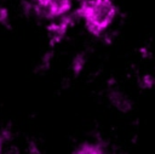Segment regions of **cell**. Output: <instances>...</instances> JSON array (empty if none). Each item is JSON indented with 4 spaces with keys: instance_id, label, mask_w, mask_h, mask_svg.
<instances>
[{
    "instance_id": "obj_7",
    "label": "cell",
    "mask_w": 155,
    "mask_h": 154,
    "mask_svg": "<svg viewBox=\"0 0 155 154\" xmlns=\"http://www.w3.org/2000/svg\"><path fill=\"white\" fill-rule=\"evenodd\" d=\"M0 25L8 28L10 27V11L6 6H0Z\"/></svg>"
},
{
    "instance_id": "obj_3",
    "label": "cell",
    "mask_w": 155,
    "mask_h": 154,
    "mask_svg": "<svg viewBox=\"0 0 155 154\" xmlns=\"http://www.w3.org/2000/svg\"><path fill=\"white\" fill-rule=\"evenodd\" d=\"M78 19L74 12H69L54 21L48 22L46 29H47V35H48V42L51 46H54L59 44L63 38L65 36L69 28L74 24V22Z\"/></svg>"
},
{
    "instance_id": "obj_4",
    "label": "cell",
    "mask_w": 155,
    "mask_h": 154,
    "mask_svg": "<svg viewBox=\"0 0 155 154\" xmlns=\"http://www.w3.org/2000/svg\"><path fill=\"white\" fill-rule=\"evenodd\" d=\"M74 152L78 154H102L104 153V147L98 142H85Z\"/></svg>"
},
{
    "instance_id": "obj_6",
    "label": "cell",
    "mask_w": 155,
    "mask_h": 154,
    "mask_svg": "<svg viewBox=\"0 0 155 154\" xmlns=\"http://www.w3.org/2000/svg\"><path fill=\"white\" fill-rule=\"evenodd\" d=\"M12 137V132L8 127H5L2 130H0V153L4 152L5 147L8 144L10 139Z\"/></svg>"
},
{
    "instance_id": "obj_5",
    "label": "cell",
    "mask_w": 155,
    "mask_h": 154,
    "mask_svg": "<svg viewBox=\"0 0 155 154\" xmlns=\"http://www.w3.org/2000/svg\"><path fill=\"white\" fill-rule=\"evenodd\" d=\"M85 63H86V57H85V55H84V53H78V55L74 57L73 62H71V70H73V73H74L75 75H79V74L82 72V69H84V67H85Z\"/></svg>"
},
{
    "instance_id": "obj_2",
    "label": "cell",
    "mask_w": 155,
    "mask_h": 154,
    "mask_svg": "<svg viewBox=\"0 0 155 154\" xmlns=\"http://www.w3.org/2000/svg\"><path fill=\"white\" fill-rule=\"evenodd\" d=\"M74 0H22L25 13L42 21H54L70 12Z\"/></svg>"
},
{
    "instance_id": "obj_1",
    "label": "cell",
    "mask_w": 155,
    "mask_h": 154,
    "mask_svg": "<svg viewBox=\"0 0 155 154\" xmlns=\"http://www.w3.org/2000/svg\"><path fill=\"white\" fill-rule=\"evenodd\" d=\"M74 13L85 22L88 33L101 36L114 22L117 7L114 0H81Z\"/></svg>"
}]
</instances>
